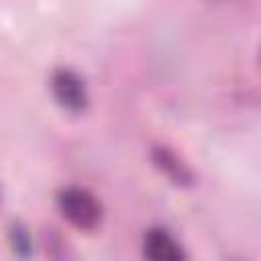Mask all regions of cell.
<instances>
[{
  "label": "cell",
  "instance_id": "cell-1",
  "mask_svg": "<svg viewBox=\"0 0 261 261\" xmlns=\"http://www.w3.org/2000/svg\"><path fill=\"white\" fill-rule=\"evenodd\" d=\"M57 206L61 214L80 230H94L102 220V206L84 188H65L57 196Z\"/></svg>",
  "mask_w": 261,
  "mask_h": 261
},
{
  "label": "cell",
  "instance_id": "cell-2",
  "mask_svg": "<svg viewBox=\"0 0 261 261\" xmlns=\"http://www.w3.org/2000/svg\"><path fill=\"white\" fill-rule=\"evenodd\" d=\"M51 90L55 100L69 112H82L88 106V90L84 80L71 69H57L51 75Z\"/></svg>",
  "mask_w": 261,
  "mask_h": 261
},
{
  "label": "cell",
  "instance_id": "cell-3",
  "mask_svg": "<svg viewBox=\"0 0 261 261\" xmlns=\"http://www.w3.org/2000/svg\"><path fill=\"white\" fill-rule=\"evenodd\" d=\"M143 253L153 261H177L184 257L179 243L165 228H151L145 232Z\"/></svg>",
  "mask_w": 261,
  "mask_h": 261
},
{
  "label": "cell",
  "instance_id": "cell-4",
  "mask_svg": "<svg viewBox=\"0 0 261 261\" xmlns=\"http://www.w3.org/2000/svg\"><path fill=\"white\" fill-rule=\"evenodd\" d=\"M157 163L175 181H188L190 179V171L181 163H177V159L173 157V153H169L167 149H157Z\"/></svg>",
  "mask_w": 261,
  "mask_h": 261
}]
</instances>
